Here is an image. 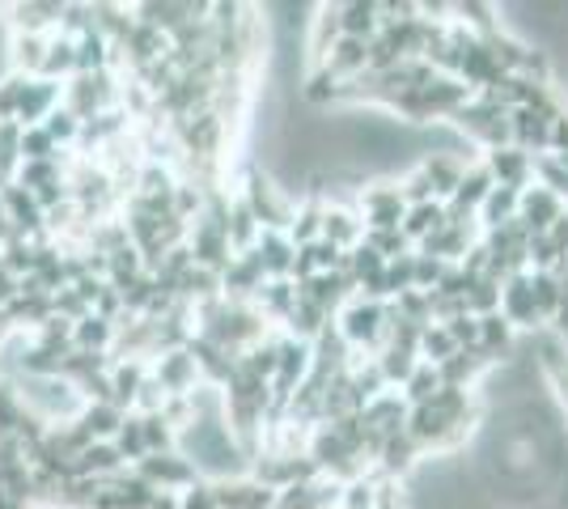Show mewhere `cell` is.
I'll return each instance as SVG.
<instances>
[{"mask_svg":"<svg viewBox=\"0 0 568 509\" xmlns=\"http://www.w3.org/2000/svg\"><path fill=\"white\" fill-rule=\"evenodd\" d=\"M195 327H200V336L213 339L216 348H225L234 357H242L246 348H255L260 339L272 336L255 302H230V297H213V302L195 306Z\"/></svg>","mask_w":568,"mask_h":509,"instance_id":"obj_1","label":"cell"},{"mask_svg":"<svg viewBox=\"0 0 568 509\" xmlns=\"http://www.w3.org/2000/svg\"><path fill=\"white\" fill-rule=\"evenodd\" d=\"M13 390L22 395L26 408L39 420H48V425H69L85 408L81 390L72 387L69 378H60V374L55 378H13Z\"/></svg>","mask_w":568,"mask_h":509,"instance_id":"obj_2","label":"cell"},{"mask_svg":"<svg viewBox=\"0 0 568 509\" xmlns=\"http://www.w3.org/2000/svg\"><path fill=\"white\" fill-rule=\"evenodd\" d=\"M386 306H390V302H365V297H353V302L339 311L335 327H339V336L348 339L353 353L378 357L382 348H386Z\"/></svg>","mask_w":568,"mask_h":509,"instance_id":"obj_3","label":"cell"},{"mask_svg":"<svg viewBox=\"0 0 568 509\" xmlns=\"http://www.w3.org/2000/svg\"><path fill=\"white\" fill-rule=\"evenodd\" d=\"M242 200H246V208L260 217L263 230H288V221H293V208H297V200L288 192H281L260 166L246 170V179H242Z\"/></svg>","mask_w":568,"mask_h":509,"instance_id":"obj_4","label":"cell"},{"mask_svg":"<svg viewBox=\"0 0 568 509\" xmlns=\"http://www.w3.org/2000/svg\"><path fill=\"white\" fill-rule=\"evenodd\" d=\"M356 208H361V221H365V234L369 230H403L407 200L399 192V179H369L356 195Z\"/></svg>","mask_w":568,"mask_h":509,"instance_id":"obj_5","label":"cell"},{"mask_svg":"<svg viewBox=\"0 0 568 509\" xmlns=\"http://www.w3.org/2000/svg\"><path fill=\"white\" fill-rule=\"evenodd\" d=\"M69 0H9L0 4V22L9 34H55Z\"/></svg>","mask_w":568,"mask_h":509,"instance_id":"obj_6","label":"cell"},{"mask_svg":"<svg viewBox=\"0 0 568 509\" xmlns=\"http://www.w3.org/2000/svg\"><path fill=\"white\" fill-rule=\"evenodd\" d=\"M500 315L509 318V327H514L518 336H535V332L547 327L544 315H539V306H535L530 272H518V276H509V281L500 285Z\"/></svg>","mask_w":568,"mask_h":509,"instance_id":"obj_7","label":"cell"},{"mask_svg":"<svg viewBox=\"0 0 568 509\" xmlns=\"http://www.w3.org/2000/svg\"><path fill=\"white\" fill-rule=\"evenodd\" d=\"M136 471H141V480L158 488V492H187L195 480H200V471H195V462L183 455V450H166V455H144L136 462Z\"/></svg>","mask_w":568,"mask_h":509,"instance_id":"obj_8","label":"cell"},{"mask_svg":"<svg viewBox=\"0 0 568 509\" xmlns=\"http://www.w3.org/2000/svg\"><path fill=\"white\" fill-rule=\"evenodd\" d=\"M187 246H191V255H195V267H209L216 276H225V267L234 264V246L225 238V225L213 217L191 221Z\"/></svg>","mask_w":568,"mask_h":509,"instance_id":"obj_9","label":"cell"},{"mask_svg":"<svg viewBox=\"0 0 568 509\" xmlns=\"http://www.w3.org/2000/svg\"><path fill=\"white\" fill-rule=\"evenodd\" d=\"M0 208L9 213L13 230H18V238H30V243H43V238H48V213L39 208L34 192H26V187H18V183H9V187H0Z\"/></svg>","mask_w":568,"mask_h":509,"instance_id":"obj_10","label":"cell"},{"mask_svg":"<svg viewBox=\"0 0 568 509\" xmlns=\"http://www.w3.org/2000/svg\"><path fill=\"white\" fill-rule=\"evenodd\" d=\"M484 166L493 174L497 187H514V192H526L535 183V157L521 153V149L505 145V149H488L484 153Z\"/></svg>","mask_w":568,"mask_h":509,"instance_id":"obj_11","label":"cell"},{"mask_svg":"<svg viewBox=\"0 0 568 509\" xmlns=\"http://www.w3.org/2000/svg\"><path fill=\"white\" fill-rule=\"evenodd\" d=\"M64 102V85L48 81V77H26L22 102H18V128H39L51 111Z\"/></svg>","mask_w":568,"mask_h":509,"instance_id":"obj_12","label":"cell"},{"mask_svg":"<svg viewBox=\"0 0 568 509\" xmlns=\"http://www.w3.org/2000/svg\"><path fill=\"white\" fill-rule=\"evenodd\" d=\"M323 238L339 251H353L365 243V221L356 200H327V217H323Z\"/></svg>","mask_w":568,"mask_h":509,"instance_id":"obj_13","label":"cell"},{"mask_svg":"<svg viewBox=\"0 0 568 509\" xmlns=\"http://www.w3.org/2000/svg\"><path fill=\"white\" fill-rule=\"evenodd\" d=\"M263 285H267V276H263L260 255L246 251V255H234V264L225 267V276H221V297H230V302H255Z\"/></svg>","mask_w":568,"mask_h":509,"instance_id":"obj_14","label":"cell"},{"mask_svg":"<svg viewBox=\"0 0 568 509\" xmlns=\"http://www.w3.org/2000/svg\"><path fill=\"white\" fill-rule=\"evenodd\" d=\"M565 200L556 192H547V187H539V183H530L526 192H521V208H518V221L530 230V234H547L556 221L565 217Z\"/></svg>","mask_w":568,"mask_h":509,"instance_id":"obj_15","label":"cell"},{"mask_svg":"<svg viewBox=\"0 0 568 509\" xmlns=\"http://www.w3.org/2000/svg\"><path fill=\"white\" fill-rule=\"evenodd\" d=\"M216 506L221 509H272L281 492L260 485L255 476H234V480H216Z\"/></svg>","mask_w":568,"mask_h":509,"instance_id":"obj_16","label":"cell"},{"mask_svg":"<svg viewBox=\"0 0 568 509\" xmlns=\"http://www.w3.org/2000/svg\"><path fill=\"white\" fill-rule=\"evenodd\" d=\"M149 369H153V378L162 383V390H166L170 399H174V395H191V390L200 387V369H195V357H191L187 348L162 353Z\"/></svg>","mask_w":568,"mask_h":509,"instance_id":"obj_17","label":"cell"},{"mask_svg":"<svg viewBox=\"0 0 568 509\" xmlns=\"http://www.w3.org/2000/svg\"><path fill=\"white\" fill-rule=\"evenodd\" d=\"M267 281H293V264H297V243L284 230H263L260 246H255Z\"/></svg>","mask_w":568,"mask_h":509,"instance_id":"obj_18","label":"cell"},{"mask_svg":"<svg viewBox=\"0 0 568 509\" xmlns=\"http://www.w3.org/2000/svg\"><path fill=\"white\" fill-rule=\"evenodd\" d=\"M471 162H479V157H467V153H428V157H420V170L428 174L437 200H454V192H458V183H463V174H467Z\"/></svg>","mask_w":568,"mask_h":509,"instance_id":"obj_19","label":"cell"},{"mask_svg":"<svg viewBox=\"0 0 568 509\" xmlns=\"http://www.w3.org/2000/svg\"><path fill=\"white\" fill-rule=\"evenodd\" d=\"M420 462H425V450L412 441V434H399V437H386V441H382V455L374 467H378L382 480H407Z\"/></svg>","mask_w":568,"mask_h":509,"instance_id":"obj_20","label":"cell"},{"mask_svg":"<svg viewBox=\"0 0 568 509\" xmlns=\"http://www.w3.org/2000/svg\"><path fill=\"white\" fill-rule=\"evenodd\" d=\"M323 217H327V200L323 195H297V208H293V221H288V238L297 246H310L323 238Z\"/></svg>","mask_w":568,"mask_h":509,"instance_id":"obj_21","label":"cell"},{"mask_svg":"<svg viewBox=\"0 0 568 509\" xmlns=\"http://www.w3.org/2000/svg\"><path fill=\"white\" fill-rule=\"evenodd\" d=\"M260 234L263 225L260 217L246 208V200L242 195H230V213H225V238L234 246V255H246V251H255L260 246Z\"/></svg>","mask_w":568,"mask_h":509,"instance_id":"obj_22","label":"cell"},{"mask_svg":"<svg viewBox=\"0 0 568 509\" xmlns=\"http://www.w3.org/2000/svg\"><path fill=\"white\" fill-rule=\"evenodd\" d=\"M297 302H302V293L293 281H267L255 297V306H260V315L267 318V327L276 323V327H288V318L297 311Z\"/></svg>","mask_w":568,"mask_h":509,"instance_id":"obj_23","label":"cell"},{"mask_svg":"<svg viewBox=\"0 0 568 509\" xmlns=\"http://www.w3.org/2000/svg\"><path fill=\"white\" fill-rule=\"evenodd\" d=\"M361 416H365L382 437H399V434H407V416H412V408H407L403 390H386V395L374 399Z\"/></svg>","mask_w":568,"mask_h":509,"instance_id":"obj_24","label":"cell"},{"mask_svg":"<svg viewBox=\"0 0 568 509\" xmlns=\"http://www.w3.org/2000/svg\"><path fill=\"white\" fill-rule=\"evenodd\" d=\"M48 39L51 34H9V73H18V77L43 73Z\"/></svg>","mask_w":568,"mask_h":509,"instance_id":"obj_25","label":"cell"},{"mask_svg":"<svg viewBox=\"0 0 568 509\" xmlns=\"http://www.w3.org/2000/svg\"><path fill=\"white\" fill-rule=\"evenodd\" d=\"M119 471H128V462H123L115 441H94V446L81 450V459L72 462V476H94V480H111Z\"/></svg>","mask_w":568,"mask_h":509,"instance_id":"obj_26","label":"cell"},{"mask_svg":"<svg viewBox=\"0 0 568 509\" xmlns=\"http://www.w3.org/2000/svg\"><path fill=\"white\" fill-rule=\"evenodd\" d=\"M339 30L344 39H361V43H374L378 39V0H344L339 4Z\"/></svg>","mask_w":568,"mask_h":509,"instance_id":"obj_27","label":"cell"},{"mask_svg":"<svg viewBox=\"0 0 568 509\" xmlns=\"http://www.w3.org/2000/svg\"><path fill=\"white\" fill-rule=\"evenodd\" d=\"M149 378V362H115L111 365V404L123 413H136V395Z\"/></svg>","mask_w":568,"mask_h":509,"instance_id":"obj_28","label":"cell"},{"mask_svg":"<svg viewBox=\"0 0 568 509\" xmlns=\"http://www.w3.org/2000/svg\"><path fill=\"white\" fill-rule=\"evenodd\" d=\"M115 336H119L115 323L94 315V311L81 318V323H72V344L85 348V353H111V348H115Z\"/></svg>","mask_w":568,"mask_h":509,"instance_id":"obj_29","label":"cell"},{"mask_svg":"<svg viewBox=\"0 0 568 509\" xmlns=\"http://www.w3.org/2000/svg\"><path fill=\"white\" fill-rule=\"evenodd\" d=\"M77 420H81V429L94 437V441H115L119 429H123V420H128V413L115 408V404H85Z\"/></svg>","mask_w":568,"mask_h":509,"instance_id":"obj_30","label":"cell"},{"mask_svg":"<svg viewBox=\"0 0 568 509\" xmlns=\"http://www.w3.org/2000/svg\"><path fill=\"white\" fill-rule=\"evenodd\" d=\"M39 77L69 85L72 77H77V39H64V34L55 30L48 39V60H43V73Z\"/></svg>","mask_w":568,"mask_h":509,"instance_id":"obj_31","label":"cell"},{"mask_svg":"<svg viewBox=\"0 0 568 509\" xmlns=\"http://www.w3.org/2000/svg\"><path fill=\"white\" fill-rule=\"evenodd\" d=\"M442 225H446V204H442V200H433V204H416V208H407V217H403V234H407V243L412 246H420L425 238H433Z\"/></svg>","mask_w":568,"mask_h":509,"instance_id":"obj_32","label":"cell"},{"mask_svg":"<svg viewBox=\"0 0 568 509\" xmlns=\"http://www.w3.org/2000/svg\"><path fill=\"white\" fill-rule=\"evenodd\" d=\"M518 208H521V192H514V187H493V195L479 208V230L488 234V230H500V225L518 221Z\"/></svg>","mask_w":568,"mask_h":509,"instance_id":"obj_33","label":"cell"},{"mask_svg":"<svg viewBox=\"0 0 568 509\" xmlns=\"http://www.w3.org/2000/svg\"><path fill=\"white\" fill-rule=\"evenodd\" d=\"M213 297H221V276L209 272V267H191L187 276L179 281V302H187L191 311L204 306V302H213Z\"/></svg>","mask_w":568,"mask_h":509,"instance_id":"obj_34","label":"cell"},{"mask_svg":"<svg viewBox=\"0 0 568 509\" xmlns=\"http://www.w3.org/2000/svg\"><path fill=\"white\" fill-rule=\"evenodd\" d=\"M374 362H378V369L386 374L390 390H403V387H407V378L416 374L420 357H416V353H407V348H395V344H386V348H382Z\"/></svg>","mask_w":568,"mask_h":509,"instance_id":"obj_35","label":"cell"},{"mask_svg":"<svg viewBox=\"0 0 568 509\" xmlns=\"http://www.w3.org/2000/svg\"><path fill=\"white\" fill-rule=\"evenodd\" d=\"M60 179H69V157H55V162H22L13 183L26 187V192H43L48 183H60Z\"/></svg>","mask_w":568,"mask_h":509,"instance_id":"obj_36","label":"cell"},{"mask_svg":"<svg viewBox=\"0 0 568 509\" xmlns=\"http://www.w3.org/2000/svg\"><path fill=\"white\" fill-rule=\"evenodd\" d=\"M437 390H442V369L420 362L416 365V374L407 378V387H403V399H407V408H420V404H428Z\"/></svg>","mask_w":568,"mask_h":509,"instance_id":"obj_37","label":"cell"},{"mask_svg":"<svg viewBox=\"0 0 568 509\" xmlns=\"http://www.w3.org/2000/svg\"><path fill=\"white\" fill-rule=\"evenodd\" d=\"M119 455H123V462L128 467H136V462L149 455V446H144V416L141 413H128V420H123V429H119L115 437Z\"/></svg>","mask_w":568,"mask_h":509,"instance_id":"obj_38","label":"cell"},{"mask_svg":"<svg viewBox=\"0 0 568 509\" xmlns=\"http://www.w3.org/2000/svg\"><path fill=\"white\" fill-rule=\"evenodd\" d=\"M144 446H149V455H166V450H179V429H174V425H170L162 413H149V416H144Z\"/></svg>","mask_w":568,"mask_h":509,"instance_id":"obj_39","label":"cell"},{"mask_svg":"<svg viewBox=\"0 0 568 509\" xmlns=\"http://www.w3.org/2000/svg\"><path fill=\"white\" fill-rule=\"evenodd\" d=\"M34 259H39V243H30V238H13L0 246V267H9L18 281L34 272Z\"/></svg>","mask_w":568,"mask_h":509,"instance_id":"obj_40","label":"cell"},{"mask_svg":"<svg viewBox=\"0 0 568 509\" xmlns=\"http://www.w3.org/2000/svg\"><path fill=\"white\" fill-rule=\"evenodd\" d=\"M458 353V344H454V336L442 327V323H433V327H425V336H420V362L428 365H446Z\"/></svg>","mask_w":568,"mask_h":509,"instance_id":"obj_41","label":"cell"},{"mask_svg":"<svg viewBox=\"0 0 568 509\" xmlns=\"http://www.w3.org/2000/svg\"><path fill=\"white\" fill-rule=\"evenodd\" d=\"M390 306H395V315H399L403 323H416V327H433V302H428L425 289L399 293V297H395Z\"/></svg>","mask_w":568,"mask_h":509,"instance_id":"obj_42","label":"cell"},{"mask_svg":"<svg viewBox=\"0 0 568 509\" xmlns=\"http://www.w3.org/2000/svg\"><path fill=\"white\" fill-rule=\"evenodd\" d=\"M43 128H48V136L55 141L60 149H77V141H81V120L72 115L69 106L60 102L55 111H51L48 120H43Z\"/></svg>","mask_w":568,"mask_h":509,"instance_id":"obj_43","label":"cell"},{"mask_svg":"<svg viewBox=\"0 0 568 509\" xmlns=\"http://www.w3.org/2000/svg\"><path fill=\"white\" fill-rule=\"evenodd\" d=\"M55 157H64V149L51 141L43 123L39 128H22V162H55Z\"/></svg>","mask_w":568,"mask_h":509,"instance_id":"obj_44","label":"cell"},{"mask_svg":"<svg viewBox=\"0 0 568 509\" xmlns=\"http://www.w3.org/2000/svg\"><path fill=\"white\" fill-rule=\"evenodd\" d=\"M467 311H471L475 318L497 315V311H500V281H493V276H479V281L471 285V293H467Z\"/></svg>","mask_w":568,"mask_h":509,"instance_id":"obj_45","label":"cell"},{"mask_svg":"<svg viewBox=\"0 0 568 509\" xmlns=\"http://www.w3.org/2000/svg\"><path fill=\"white\" fill-rule=\"evenodd\" d=\"M407 289H416V251H407V255L386 264V293H390V302Z\"/></svg>","mask_w":568,"mask_h":509,"instance_id":"obj_46","label":"cell"},{"mask_svg":"<svg viewBox=\"0 0 568 509\" xmlns=\"http://www.w3.org/2000/svg\"><path fill=\"white\" fill-rule=\"evenodd\" d=\"M399 192L403 200H407V208H416V204H433L437 195H433V183H428V174L420 170V162L416 166H407V174L399 179ZM446 204V200H442Z\"/></svg>","mask_w":568,"mask_h":509,"instance_id":"obj_47","label":"cell"},{"mask_svg":"<svg viewBox=\"0 0 568 509\" xmlns=\"http://www.w3.org/2000/svg\"><path fill=\"white\" fill-rule=\"evenodd\" d=\"M365 246H374L386 264H390V259H399V255H407V251H416V246L407 243V234H403V230H369V234H365Z\"/></svg>","mask_w":568,"mask_h":509,"instance_id":"obj_48","label":"cell"},{"mask_svg":"<svg viewBox=\"0 0 568 509\" xmlns=\"http://www.w3.org/2000/svg\"><path fill=\"white\" fill-rule=\"evenodd\" d=\"M51 306H55V315L60 318H69V323H81V318L90 315V302H85V297H81V293L72 289H60L55 293V297H51Z\"/></svg>","mask_w":568,"mask_h":509,"instance_id":"obj_49","label":"cell"},{"mask_svg":"<svg viewBox=\"0 0 568 509\" xmlns=\"http://www.w3.org/2000/svg\"><path fill=\"white\" fill-rule=\"evenodd\" d=\"M446 267H450V264H442V259H433V255H420V251H416V289L433 293L437 285H442Z\"/></svg>","mask_w":568,"mask_h":509,"instance_id":"obj_50","label":"cell"},{"mask_svg":"<svg viewBox=\"0 0 568 509\" xmlns=\"http://www.w3.org/2000/svg\"><path fill=\"white\" fill-rule=\"evenodd\" d=\"M306 255L314 259V272H339V264H344L348 251H339V246H332L327 238H318V243L306 246Z\"/></svg>","mask_w":568,"mask_h":509,"instance_id":"obj_51","label":"cell"},{"mask_svg":"<svg viewBox=\"0 0 568 509\" xmlns=\"http://www.w3.org/2000/svg\"><path fill=\"white\" fill-rule=\"evenodd\" d=\"M179 509H221L213 480H195L187 492H179Z\"/></svg>","mask_w":568,"mask_h":509,"instance_id":"obj_52","label":"cell"},{"mask_svg":"<svg viewBox=\"0 0 568 509\" xmlns=\"http://www.w3.org/2000/svg\"><path fill=\"white\" fill-rule=\"evenodd\" d=\"M442 327L450 332L458 348H479V318L475 315H458V318H450V323H442Z\"/></svg>","mask_w":568,"mask_h":509,"instance_id":"obj_53","label":"cell"},{"mask_svg":"<svg viewBox=\"0 0 568 509\" xmlns=\"http://www.w3.org/2000/svg\"><path fill=\"white\" fill-rule=\"evenodd\" d=\"M77 390H81L85 404H111V369H106V374H94V378H85Z\"/></svg>","mask_w":568,"mask_h":509,"instance_id":"obj_54","label":"cell"},{"mask_svg":"<svg viewBox=\"0 0 568 509\" xmlns=\"http://www.w3.org/2000/svg\"><path fill=\"white\" fill-rule=\"evenodd\" d=\"M18 285H22V281H18L9 267H0V311H4V306L18 297Z\"/></svg>","mask_w":568,"mask_h":509,"instance_id":"obj_55","label":"cell"},{"mask_svg":"<svg viewBox=\"0 0 568 509\" xmlns=\"http://www.w3.org/2000/svg\"><path fill=\"white\" fill-rule=\"evenodd\" d=\"M547 238H551V243H556V251H560V255L568 259V208H565V217H560L556 225H551V230H547Z\"/></svg>","mask_w":568,"mask_h":509,"instance_id":"obj_56","label":"cell"},{"mask_svg":"<svg viewBox=\"0 0 568 509\" xmlns=\"http://www.w3.org/2000/svg\"><path fill=\"white\" fill-rule=\"evenodd\" d=\"M144 509H179V492H158Z\"/></svg>","mask_w":568,"mask_h":509,"instance_id":"obj_57","label":"cell"},{"mask_svg":"<svg viewBox=\"0 0 568 509\" xmlns=\"http://www.w3.org/2000/svg\"><path fill=\"white\" fill-rule=\"evenodd\" d=\"M13 238H18V230H13V221H9V213L0 208V246L13 243Z\"/></svg>","mask_w":568,"mask_h":509,"instance_id":"obj_58","label":"cell"}]
</instances>
